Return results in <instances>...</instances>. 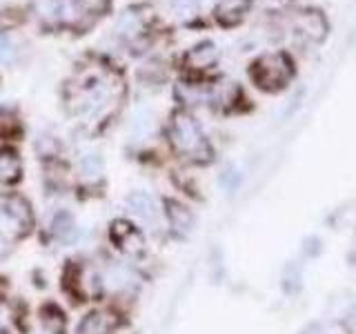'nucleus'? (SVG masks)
Segmentation results:
<instances>
[{"mask_svg":"<svg viewBox=\"0 0 356 334\" xmlns=\"http://www.w3.org/2000/svg\"><path fill=\"white\" fill-rule=\"evenodd\" d=\"M170 141L174 145V150L185 156L189 161H209L211 150L209 143L200 132L198 122L185 114V111H178L174 114L172 122H170Z\"/></svg>","mask_w":356,"mask_h":334,"instance_id":"obj_1","label":"nucleus"},{"mask_svg":"<svg viewBox=\"0 0 356 334\" xmlns=\"http://www.w3.org/2000/svg\"><path fill=\"white\" fill-rule=\"evenodd\" d=\"M33 228V214L29 203L18 194H0V239L20 241Z\"/></svg>","mask_w":356,"mask_h":334,"instance_id":"obj_2","label":"nucleus"},{"mask_svg":"<svg viewBox=\"0 0 356 334\" xmlns=\"http://www.w3.org/2000/svg\"><path fill=\"white\" fill-rule=\"evenodd\" d=\"M292 74H294L292 63H289L285 54H267L254 63V70H252L254 83L267 89V92L285 87L289 83V78H292Z\"/></svg>","mask_w":356,"mask_h":334,"instance_id":"obj_3","label":"nucleus"},{"mask_svg":"<svg viewBox=\"0 0 356 334\" xmlns=\"http://www.w3.org/2000/svg\"><path fill=\"white\" fill-rule=\"evenodd\" d=\"M120 326L118 317L109 310H92L78 323L76 334H111Z\"/></svg>","mask_w":356,"mask_h":334,"instance_id":"obj_4","label":"nucleus"},{"mask_svg":"<svg viewBox=\"0 0 356 334\" xmlns=\"http://www.w3.org/2000/svg\"><path fill=\"white\" fill-rule=\"evenodd\" d=\"M111 241L116 243V248L127 252V254H138L143 252V234L127 221H116L111 225Z\"/></svg>","mask_w":356,"mask_h":334,"instance_id":"obj_5","label":"nucleus"},{"mask_svg":"<svg viewBox=\"0 0 356 334\" xmlns=\"http://www.w3.org/2000/svg\"><path fill=\"white\" fill-rule=\"evenodd\" d=\"M167 218H170V225L174 228V232L178 234H189L194 225V216L185 205L176 203V200H167Z\"/></svg>","mask_w":356,"mask_h":334,"instance_id":"obj_6","label":"nucleus"},{"mask_svg":"<svg viewBox=\"0 0 356 334\" xmlns=\"http://www.w3.org/2000/svg\"><path fill=\"white\" fill-rule=\"evenodd\" d=\"M22 163L16 152L3 150L0 152V183H16L20 178Z\"/></svg>","mask_w":356,"mask_h":334,"instance_id":"obj_7","label":"nucleus"},{"mask_svg":"<svg viewBox=\"0 0 356 334\" xmlns=\"http://www.w3.org/2000/svg\"><path fill=\"white\" fill-rule=\"evenodd\" d=\"M129 203H131V207H134V212L136 214H140V216H145V218H154V203H152V198L149 196H145V194H134L131 198H129Z\"/></svg>","mask_w":356,"mask_h":334,"instance_id":"obj_8","label":"nucleus"},{"mask_svg":"<svg viewBox=\"0 0 356 334\" xmlns=\"http://www.w3.org/2000/svg\"><path fill=\"white\" fill-rule=\"evenodd\" d=\"M20 129L16 116H11L9 111H0V138L14 136V134Z\"/></svg>","mask_w":356,"mask_h":334,"instance_id":"obj_9","label":"nucleus"},{"mask_svg":"<svg viewBox=\"0 0 356 334\" xmlns=\"http://www.w3.org/2000/svg\"><path fill=\"white\" fill-rule=\"evenodd\" d=\"M54 225H56V237L58 239H67L72 234V218L67 216V214H60V216H56L54 221Z\"/></svg>","mask_w":356,"mask_h":334,"instance_id":"obj_10","label":"nucleus"}]
</instances>
